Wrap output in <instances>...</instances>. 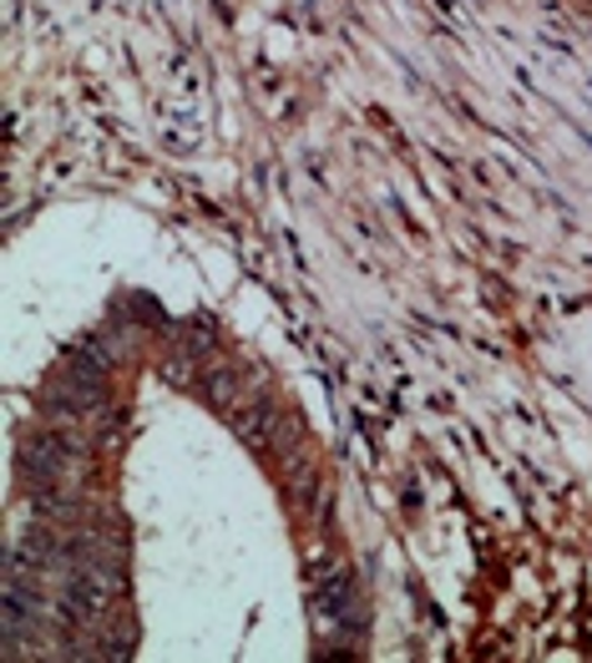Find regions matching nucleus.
<instances>
[{
	"instance_id": "obj_1",
	"label": "nucleus",
	"mask_w": 592,
	"mask_h": 663,
	"mask_svg": "<svg viewBox=\"0 0 592 663\" xmlns=\"http://www.w3.org/2000/svg\"><path fill=\"white\" fill-rule=\"evenodd\" d=\"M112 597H117V567L107 557L81 552L67 577V593H61V617H67V623H102Z\"/></svg>"
},
{
	"instance_id": "obj_2",
	"label": "nucleus",
	"mask_w": 592,
	"mask_h": 663,
	"mask_svg": "<svg viewBox=\"0 0 592 663\" xmlns=\"http://www.w3.org/2000/svg\"><path fill=\"white\" fill-rule=\"evenodd\" d=\"M71 461H77V441H71L67 431H41L31 446L21 451V466H26V476H31L36 486H51V481H61Z\"/></svg>"
},
{
	"instance_id": "obj_3",
	"label": "nucleus",
	"mask_w": 592,
	"mask_h": 663,
	"mask_svg": "<svg viewBox=\"0 0 592 663\" xmlns=\"http://www.w3.org/2000/svg\"><path fill=\"white\" fill-rule=\"evenodd\" d=\"M269 421H273L269 405H253V411L239 415V435L243 441H253V446H269Z\"/></svg>"
}]
</instances>
